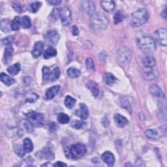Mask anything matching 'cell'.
<instances>
[{
  "mask_svg": "<svg viewBox=\"0 0 167 167\" xmlns=\"http://www.w3.org/2000/svg\"><path fill=\"white\" fill-rule=\"evenodd\" d=\"M106 57H107V54L105 52H101L99 54V60L101 62V63H105L106 60Z\"/></svg>",
  "mask_w": 167,
  "mask_h": 167,
  "instance_id": "obj_46",
  "label": "cell"
},
{
  "mask_svg": "<svg viewBox=\"0 0 167 167\" xmlns=\"http://www.w3.org/2000/svg\"><path fill=\"white\" fill-rule=\"evenodd\" d=\"M120 105L121 107L123 108H125V109L130 113L132 112V108L131 106H130V103L129 101L126 99H121V102H120Z\"/></svg>",
  "mask_w": 167,
  "mask_h": 167,
  "instance_id": "obj_37",
  "label": "cell"
},
{
  "mask_svg": "<svg viewBox=\"0 0 167 167\" xmlns=\"http://www.w3.org/2000/svg\"><path fill=\"white\" fill-rule=\"evenodd\" d=\"M12 6L13 7V9L15 10L17 12L20 13L22 12V5L20 3L18 2H14L12 3Z\"/></svg>",
  "mask_w": 167,
  "mask_h": 167,
  "instance_id": "obj_45",
  "label": "cell"
},
{
  "mask_svg": "<svg viewBox=\"0 0 167 167\" xmlns=\"http://www.w3.org/2000/svg\"><path fill=\"white\" fill-rule=\"evenodd\" d=\"M41 6V3L40 2H34L30 5L29 10H30L31 12H33V13L37 12L40 9Z\"/></svg>",
  "mask_w": 167,
  "mask_h": 167,
  "instance_id": "obj_42",
  "label": "cell"
},
{
  "mask_svg": "<svg viewBox=\"0 0 167 167\" xmlns=\"http://www.w3.org/2000/svg\"><path fill=\"white\" fill-rule=\"evenodd\" d=\"M75 103H76V99H75L72 98V97L69 96L65 97V106L69 108V109H71V108H73Z\"/></svg>",
  "mask_w": 167,
  "mask_h": 167,
  "instance_id": "obj_33",
  "label": "cell"
},
{
  "mask_svg": "<svg viewBox=\"0 0 167 167\" xmlns=\"http://www.w3.org/2000/svg\"><path fill=\"white\" fill-rule=\"evenodd\" d=\"M114 119L116 125L119 127H124L128 124L127 119L120 114H115L114 116Z\"/></svg>",
  "mask_w": 167,
  "mask_h": 167,
  "instance_id": "obj_17",
  "label": "cell"
},
{
  "mask_svg": "<svg viewBox=\"0 0 167 167\" xmlns=\"http://www.w3.org/2000/svg\"><path fill=\"white\" fill-rule=\"evenodd\" d=\"M53 166V165H51V164H50L49 163H45V164H43L41 165V166Z\"/></svg>",
  "mask_w": 167,
  "mask_h": 167,
  "instance_id": "obj_53",
  "label": "cell"
},
{
  "mask_svg": "<svg viewBox=\"0 0 167 167\" xmlns=\"http://www.w3.org/2000/svg\"><path fill=\"white\" fill-rule=\"evenodd\" d=\"M12 54H13V48L12 47H8L5 48L3 58V61L5 65L9 64L11 62L12 60Z\"/></svg>",
  "mask_w": 167,
  "mask_h": 167,
  "instance_id": "obj_19",
  "label": "cell"
},
{
  "mask_svg": "<svg viewBox=\"0 0 167 167\" xmlns=\"http://www.w3.org/2000/svg\"><path fill=\"white\" fill-rule=\"evenodd\" d=\"M161 15L165 19H166V16H167V14H166V7H165V9L162 11Z\"/></svg>",
  "mask_w": 167,
  "mask_h": 167,
  "instance_id": "obj_52",
  "label": "cell"
},
{
  "mask_svg": "<svg viewBox=\"0 0 167 167\" xmlns=\"http://www.w3.org/2000/svg\"><path fill=\"white\" fill-rule=\"evenodd\" d=\"M21 24L23 27L26 28V29L30 28L32 26V22H31V20L30 17L27 16H24V17H22V21H21Z\"/></svg>",
  "mask_w": 167,
  "mask_h": 167,
  "instance_id": "obj_36",
  "label": "cell"
},
{
  "mask_svg": "<svg viewBox=\"0 0 167 167\" xmlns=\"http://www.w3.org/2000/svg\"><path fill=\"white\" fill-rule=\"evenodd\" d=\"M86 125V123L81 120H74L71 123V126L76 129H81Z\"/></svg>",
  "mask_w": 167,
  "mask_h": 167,
  "instance_id": "obj_38",
  "label": "cell"
},
{
  "mask_svg": "<svg viewBox=\"0 0 167 167\" xmlns=\"http://www.w3.org/2000/svg\"><path fill=\"white\" fill-rule=\"evenodd\" d=\"M59 15L61 21V23L64 26L69 25L72 22L71 12L70 9L67 7H64L59 9Z\"/></svg>",
  "mask_w": 167,
  "mask_h": 167,
  "instance_id": "obj_8",
  "label": "cell"
},
{
  "mask_svg": "<svg viewBox=\"0 0 167 167\" xmlns=\"http://www.w3.org/2000/svg\"><path fill=\"white\" fill-rule=\"evenodd\" d=\"M149 13L145 8H141L134 12L132 14V25L134 27H140L147 22Z\"/></svg>",
  "mask_w": 167,
  "mask_h": 167,
  "instance_id": "obj_4",
  "label": "cell"
},
{
  "mask_svg": "<svg viewBox=\"0 0 167 167\" xmlns=\"http://www.w3.org/2000/svg\"><path fill=\"white\" fill-rule=\"evenodd\" d=\"M101 123H102V125L106 127L108 126V125H109V123H110V121L109 120H108V119L107 118V117H105L102 119V121H101Z\"/></svg>",
  "mask_w": 167,
  "mask_h": 167,
  "instance_id": "obj_48",
  "label": "cell"
},
{
  "mask_svg": "<svg viewBox=\"0 0 167 167\" xmlns=\"http://www.w3.org/2000/svg\"><path fill=\"white\" fill-rule=\"evenodd\" d=\"M142 63L145 67L153 68L155 65L156 62L153 57H151L150 56H147L143 59Z\"/></svg>",
  "mask_w": 167,
  "mask_h": 167,
  "instance_id": "obj_22",
  "label": "cell"
},
{
  "mask_svg": "<svg viewBox=\"0 0 167 167\" xmlns=\"http://www.w3.org/2000/svg\"><path fill=\"white\" fill-rule=\"evenodd\" d=\"M0 26H1V30L4 33H8L11 30H12L11 20L9 19L4 18L2 20Z\"/></svg>",
  "mask_w": 167,
  "mask_h": 167,
  "instance_id": "obj_23",
  "label": "cell"
},
{
  "mask_svg": "<svg viewBox=\"0 0 167 167\" xmlns=\"http://www.w3.org/2000/svg\"><path fill=\"white\" fill-rule=\"evenodd\" d=\"M87 151L85 145L82 144H75L68 146L65 150V153L67 158L71 159H78L82 157Z\"/></svg>",
  "mask_w": 167,
  "mask_h": 167,
  "instance_id": "obj_2",
  "label": "cell"
},
{
  "mask_svg": "<svg viewBox=\"0 0 167 167\" xmlns=\"http://www.w3.org/2000/svg\"><path fill=\"white\" fill-rule=\"evenodd\" d=\"M159 75V72L157 69L151 68V70L147 71L144 73V77L147 81H151V80H154Z\"/></svg>",
  "mask_w": 167,
  "mask_h": 167,
  "instance_id": "obj_21",
  "label": "cell"
},
{
  "mask_svg": "<svg viewBox=\"0 0 167 167\" xmlns=\"http://www.w3.org/2000/svg\"><path fill=\"white\" fill-rule=\"evenodd\" d=\"M101 159L108 166H112L115 163V157L110 151L105 152L101 156Z\"/></svg>",
  "mask_w": 167,
  "mask_h": 167,
  "instance_id": "obj_16",
  "label": "cell"
},
{
  "mask_svg": "<svg viewBox=\"0 0 167 167\" xmlns=\"http://www.w3.org/2000/svg\"><path fill=\"white\" fill-rule=\"evenodd\" d=\"M21 25L20 18L19 17H16L11 22V28L13 31H17Z\"/></svg>",
  "mask_w": 167,
  "mask_h": 167,
  "instance_id": "obj_34",
  "label": "cell"
},
{
  "mask_svg": "<svg viewBox=\"0 0 167 167\" xmlns=\"http://www.w3.org/2000/svg\"><path fill=\"white\" fill-rule=\"evenodd\" d=\"M82 8L86 13L89 15H93L96 11V5L93 2L83 1L82 2Z\"/></svg>",
  "mask_w": 167,
  "mask_h": 167,
  "instance_id": "obj_11",
  "label": "cell"
},
{
  "mask_svg": "<svg viewBox=\"0 0 167 167\" xmlns=\"http://www.w3.org/2000/svg\"><path fill=\"white\" fill-rule=\"evenodd\" d=\"M123 15L120 12H116L114 17V22L115 24H118L123 21Z\"/></svg>",
  "mask_w": 167,
  "mask_h": 167,
  "instance_id": "obj_43",
  "label": "cell"
},
{
  "mask_svg": "<svg viewBox=\"0 0 167 167\" xmlns=\"http://www.w3.org/2000/svg\"><path fill=\"white\" fill-rule=\"evenodd\" d=\"M60 71L59 67H56L54 68V69L50 71V81L51 82H54L56 80L58 79V78L60 77Z\"/></svg>",
  "mask_w": 167,
  "mask_h": 167,
  "instance_id": "obj_31",
  "label": "cell"
},
{
  "mask_svg": "<svg viewBox=\"0 0 167 167\" xmlns=\"http://www.w3.org/2000/svg\"><path fill=\"white\" fill-rule=\"evenodd\" d=\"M155 36L157 42L163 47H166L167 44V32L166 29L160 28L156 30Z\"/></svg>",
  "mask_w": 167,
  "mask_h": 167,
  "instance_id": "obj_10",
  "label": "cell"
},
{
  "mask_svg": "<svg viewBox=\"0 0 167 167\" xmlns=\"http://www.w3.org/2000/svg\"><path fill=\"white\" fill-rule=\"evenodd\" d=\"M60 90V86H54L51 88L47 90L45 94V97L47 99H53L57 94L58 93Z\"/></svg>",
  "mask_w": 167,
  "mask_h": 167,
  "instance_id": "obj_18",
  "label": "cell"
},
{
  "mask_svg": "<svg viewBox=\"0 0 167 167\" xmlns=\"http://www.w3.org/2000/svg\"><path fill=\"white\" fill-rule=\"evenodd\" d=\"M87 87H88L89 90L91 91L92 94L94 96H98V94L99 93V89L96 83L93 81H90L88 84H87Z\"/></svg>",
  "mask_w": 167,
  "mask_h": 167,
  "instance_id": "obj_27",
  "label": "cell"
},
{
  "mask_svg": "<svg viewBox=\"0 0 167 167\" xmlns=\"http://www.w3.org/2000/svg\"><path fill=\"white\" fill-rule=\"evenodd\" d=\"M0 79H1V81L7 86H11L14 83V82H15L14 78L6 75L4 72H2L1 73V75H0Z\"/></svg>",
  "mask_w": 167,
  "mask_h": 167,
  "instance_id": "obj_26",
  "label": "cell"
},
{
  "mask_svg": "<svg viewBox=\"0 0 167 167\" xmlns=\"http://www.w3.org/2000/svg\"><path fill=\"white\" fill-rule=\"evenodd\" d=\"M23 149L25 151V153H30L31 151H33V142L32 140L27 138V139H25L23 142Z\"/></svg>",
  "mask_w": 167,
  "mask_h": 167,
  "instance_id": "obj_25",
  "label": "cell"
},
{
  "mask_svg": "<svg viewBox=\"0 0 167 167\" xmlns=\"http://www.w3.org/2000/svg\"><path fill=\"white\" fill-rule=\"evenodd\" d=\"M13 42H14V38L12 37V36H9V37L3 39L2 41V45L7 47H11Z\"/></svg>",
  "mask_w": 167,
  "mask_h": 167,
  "instance_id": "obj_41",
  "label": "cell"
},
{
  "mask_svg": "<svg viewBox=\"0 0 167 167\" xmlns=\"http://www.w3.org/2000/svg\"><path fill=\"white\" fill-rule=\"evenodd\" d=\"M136 44L141 51L146 54L154 53L156 50V45L154 40L147 34L142 33L138 36Z\"/></svg>",
  "mask_w": 167,
  "mask_h": 167,
  "instance_id": "obj_1",
  "label": "cell"
},
{
  "mask_svg": "<svg viewBox=\"0 0 167 167\" xmlns=\"http://www.w3.org/2000/svg\"><path fill=\"white\" fill-rule=\"evenodd\" d=\"M101 5L103 9L106 12H112L115 9V3L112 0H110V1L103 0V1L101 2Z\"/></svg>",
  "mask_w": 167,
  "mask_h": 167,
  "instance_id": "obj_20",
  "label": "cell"
},
{
  "mask_svg": "<svg viewBox=\"0 0 167 167\" xmlns=\"http://www.w3.org/2000/svg\"><path fill=\"white\" fill-rule=\"evenodd\" d=\"M132 52L130 50L125 47L120 48L117 51V60L118 62L123 65L129 64L131 60Z\"/></svg>",
  "mask_w": 167,
  "mask_h": 167,
  "instance_id": "obj_6",
  "label": "cell"
},
{
  "mask_svg": "<svg viewBox=\"0 0 167 167\" xmlns=\"http://www.w3.org/2000/svg\"><path fill=\"white\" fill-rule=\"evenodd\" d=\"M57 54V51L56 50L52 47H49L44 52V54H43V57H44L45 59L48 60L51 58L52 57L56 56Z\"/></svg>",
  "mask_w": 167,
  "mask_h": 167,
  "instance_id": "obj_28",
  "label": "cell"
},
{
  "mask_svg": "<svg viewBox=\"0 0 167 167\" xmlns=\"http://www.w3.org/2000/svg\"><path fill=\"white\" fill-rule=\"evenodd\" d=\"M48 3L52 5H57L58 4H60L61 2L60 0H49V1L47 2Z\"/></svg>",
  "mask_w": 167,
  "mask_h": 167,
  "instance_id": "obj_50",
  "label": "cell"
},
{
  "mask_svg": "<svg viewBox=\"0 0 167 167\" xmlns=\"http://www.w3.org/2000/svg\"><path fill=\"white\" fill-rule=\"evenodd\" d=\"M60 39V35L56 30H49L45 35V40L48 45L55 46Z\"/></svg>",
  "mask_w": 167,
  "mask_h": 167,
  "instance_id": "obj_9",
  "label": "cell"
},
{
  "mask_svg": "<svg viewBox=\"0 0 167 167\" xmlns=\"http://www.w3.org/2000/svg\"><path fill=\"white\" fill-rule=\"evenodd\" d=\"M57 126L55 123H51L49 125V130H50V133L55 132L56 130H57Z\"/></svg>",
  "mask_w": 167,
  "mask_h": 167,
  "instance_id": "obj_47",
  "label": "cell"
},
{
  "mask_svg": "<svg viewBox=\"0 0 167 167\" xmlns=\"http://www.w3.org/2000/svg\"><path fill=\"white\" fill-rule=\"evenodd\" d=\"M22 146L20 145H18V146H16V148L14 147V151H15V153L20 157H22L24 155V154H26L25 151L23 149V146L21 147Z\"/></svg>",
  "mask_w": 167,
  "mask_h": 167,
  "instance_id": "obj_44",
  "label": "cell"
},
{
  "mask_svg": "<svg viewBox=\"0 0 167 167\" xmlns=\"http://www.w3.org/2000/svg\"><path fill=\"white\" fill-rule=\"evenodd\" d=\"M72 34L74 36H77L79 34V30L76 26H73L72 27Z\"/></svg>",
  "mask_w": 167,
  "mask_h": 167,
  "instance_id": "obj_49",
  "label": "cell"
},
{
  "mask_svg": "<svg viewBox=\"0 0 167 167\" xmlns=\"http://www.w3.org/2000/svg\"><path fill=\"white\" fill-rule=\"evenodd\" d=\"M165 130H166L165 127L147 129L146 131L144 132V134L149 139L156 140L160 139V138H161L165 135Z\"/></svg>",
  "mask_w": 167,
  "mask_h": 167,
  "instance_id": "obj_7",
  "label": "cell"
},
{
  "mask_svg": "<svg viewBox=\"0 0 167 167\" xmlns=\"http://www.w3.org/2000/svg\"><path fill=\"white\" fill-rule=\"evenodd\" d=\"M44 44L41 41H38L35 43L32 52V56L34 58H37L42 54L43 50H44Z\"/></svg>",
  "mask_w": 167,
  "mask_h": 167,
  "instance_id": "obj_14",
  "label": "cell"
},
{
  "mask_svg": "<svg viewBox=\"0 0 167 167\" xmlns=\"http://www.w3.org/2000/svg\"><path fill=\"white\" fill-rule=\"evenodd\" d=\"M86 65L88 71H93L95 70V65H94V62L91 57L87 58L86 60Z\"/></svg>",
  "mask_w": 167,
  "mask_h": 167,
  "instance_id": "obj_39",
  "label": "cell"
},
{
  "mask_svg": "<svg viewBox=\"0 0 167 167\" xmlns=\"http://www.w3.org/2000/svg\"><path fill=\"white\" fill-rule=\"evenodd\" d=\"M91 27L96 30H103L108 26V20L103 13L93 14L90 18Z\"/></svg>",
  "mask_w": 167,
  "mask_h": 167,
  "instance_id": "obj_3",
  "label": "cell"
},
{
  "mask_svg": "<svg viewBox=\"0 0 167 167\" xmlns=\"http://www.w3.org/2000/svg\"><path fill=\"white\" fill-rule=\"evenodd\" d=\"M53 166H61V167H62V166H67V164H65V163H63V162L57 161V162H56L55 164H54Z\"/></svg>",
  "mask_w": 167,
  "mask_h": 167,
  "instance_id": "obj_51",
  "label": "cell"
},
{
  "mask_svg": "<svg viewBox=\"0 0 167 167\" xmlns=\"http://www.w3.org/2000/svg\"><path fill=\"white\" fill-rule=\"evenodd\" d=\"M57 120L61 124H66L70 121V118L66 114L60 113L57 115Z\"/></svg>",
  "mask_w": 167,
  "mask_h": 167,
  "instance_id": "obj_32",
  "label": "cell"
},
{
  "mask_svg": "<svg viewBox=\"0 0 167 167\" xmlns=\"http://www.w3.org/2000/svg\"><path fill=\"white\" fill-rule=\"evenodd\" d=\"M37 155L41 159H46V160H52L54 159V154L49 148H44L39 152Z\"/></svg>",
  "mask_w": 167,
  "mask_h": 167,
  "instance_id": "obj_15",
  "label": "cell"
},
{
  "mask_svg": "<svg viewBox=\"0 0 167 167\" xmlns=\"http://www.w3.org/2000/svg\"><path fill=\"white\" fill-rule=\"evenodd\" d=\"M39 96L37 94L31 92V93H28L26 94V102L29 103H34L35 101L38 99Z\"/></svg>",
  "mask_w": 167,
  "mask_h": 167,
  "instance_id": "obj_35",
  "label": "cell"
},
{
  "mask_svg": "<svg viewBox=\"0 0 167 167\" xmlns=\"http://www.w3.org/2000/svg\"><path fill=\"white\" fill-rule=\"evenodd\" d=\"M150 93L151 96L157 98H163L164 97V93L160 87L156 84H152L150 86L149 88Z\"/></svg>",
  "mask_w": 167,
  "mask_h": 167,
  "instance_id": "obj_13",
  "label": "cell"
},
{
  "mask_svg": "<svg viewBox=\"0 0 167 167\" xmlns=\"http://www.w3.org/2000/svg\"><path fill=\"white\" fill-rule=\"evenodd\" d=\"M104 81L107 85L112 86L117 81V78L111 72H106L104 75Z\"/></svg>",
  "mask_w": 167,
  "mask_h": 167,
  "instance_id": "obj_24",
  "label": "cell"
},
{
  "mask_svg": "<svg viewBox=\"0 0 167 167\" xmlns=\"http://www.w3.org/2000/svg\"><path fill=\"white\" fill-rule=\"evenodd\" d=\"M76 115L82 120H86L88 118L89 111L88 108L85 104H80V108L76 111Z\"/></svg>",
  "mask_w": 167,
  "mask_h": 167,
  "instance_id": "obj_12",
  "label": "cell"
},
{
  "mask_svg": "<svg viewBox=\"0 0 167 167\" xmlns=\"http://www.w3.org/2000/svg\"><path fill=\"white\" fill-rule=\"evenodd\" d=\"M26 118L32 127H40L44 125L45 117L41 113L31 111L26 114Z\"/></svg>",
  "mask_w": 167,
  "mask_h": 167,
  "instance_id": "obj_5",
  "label": "cell"
},
{
  "mask_svg": "<svg viewBox=\"0 0 167 167\" xmlns=\"http://www.w3.org/2000/svg\"><path fill=\"white\" fill-rule=\"evenodd\" d=\"M20 69L21 68H20V63H17L10 66L8 69H7V71H8V72L11 75L15 76L18 75V73L20 71Z\"/></svg>",
  "mask_w": 167,
  "mask_h": 167,
  "instance_id": "obj_29",
  "label": "cell"
},
{
  "mask_svg": "<svg viewBox=\"0 0 167 167\" xmlns=\"http://www.w3.org/2000/svg\"><path fill=\"white\" fill-rule=\"evenodd\" d=\"M50 71L48 67H43L42 68V78L45 82H48L50 81Z\"/></svg>",
  "mask_w": 167,
  "mask_h": 167,
  "instance_id": "obj_40",
  "label": "cell"
},
{
  "mask_svg": "<svg viewBox=\"0 0 167 167\" xmlns=\"http://www.w3.org/2000/svg\"><path fill=\"white\" fill-rule=\"evenodd\" d=\"M81 72L80 70L75 68H69L67 70V75L71 78H76L80 76Z\"/></svg>",
  "mask_w": 167,
  "mask_h": 167,
  "instance_id": "obj_30",
  "label": "cell"
}]
</instances>
